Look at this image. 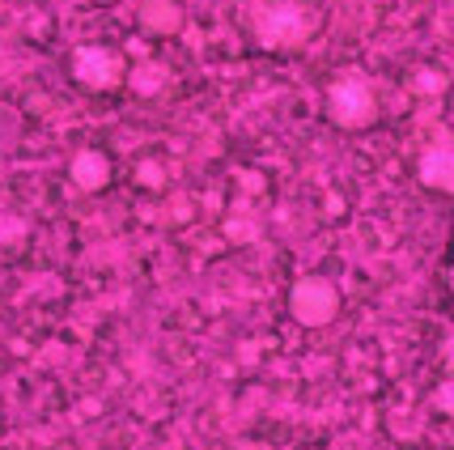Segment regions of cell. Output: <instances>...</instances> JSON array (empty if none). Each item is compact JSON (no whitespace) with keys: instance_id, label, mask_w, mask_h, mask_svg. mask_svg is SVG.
I'll return each mask as SVG.
<instances>
[{"instance_id":"6da1fadb","label":"cell","mask_w":454,"mask_h":450,"mask_svg":"<svg viewBox=\"0 0 454 450\" xmlns=\"http://www.w3.org/2000/svg\"><path fill=\"white\" fill-rule=\"evenodd\" d=\"M247 30H251L263 47H294V43L310 39L315 18H310V9H306L301 0H251Z\"/></svg>"},{"instance_id":"7a4b0ae2","label":"cell","mask_w":454,"mask_h":450,"mask_svg":"<svg viewBox=\"0 0 454 450\" xmlns=\"http://www.w3.org/2000/svg\"><path fill=\"white\" fill-rule=\"evenodd\" d=\"M73 77H77V85H85V90L106 94L111 85H123L132 73H128V59H123L119 47H106V43H85V47L73 51Z\"/></svg>"},{"instance_id":"3957f363","label":"cell","mask_w":454,"mask_h":450,"mask_svg":"<svg viewBox=\"0 0 454 450\" xmlns=\"http://www.w3.org/2000/svg\"><path fill=\"white\" fill-rule=\"evenodd\" d=\"M327 115L336 119L340 128H353V132L365 128V123H374V115H378L374 90H370L361 77L332 81V90H327Z\"/></svg>"},{"instance_id":"277c9868","label":"cell","mask_w":454,"mask_h":450,"mask_svg":"<svg viewBox=\"0 0 454 450\" xmlns=\"http://www.w3.org/2000/svg\"><path fill=\"white\" fill-rule=\"evenodd\" d=\"M289 311H294L297 323H306V328H323V323H332L340 311V294L332 280H323V276H301L294 285V294H289Z\"/></svg>"},{"instance_id":"5b68a950","label":"cell","mask_w":454,"mask_h":450,"mask_svg":"<svg viewBox=\"0 0 454 450\" xmlns=\"http://www.w3.org/2000/svg\"><path fill=\"white\" fill-rule=\"evenodd\" d=\"M140 26L149 35H175L178 26H183V9H178L175 0H145L140 4Z\"/></svg>"},{"instance_id":"8992f818","label":"cell","mask_w":454,"mask_h":450,"mask_svg":"<svg viewBox=\"0 0 454 450\" xmlns=\"http://www.w3.org/2000/svg\"><path fill=\"white\" fill-rule=\"evenodd\" d=\"M420 178L429 187H442V192H454V145H437L425 154L420 162Z\"/></svg>"},{"instance_id":"52a82bcc","label":"cell","mask_w":454,"mask_h":450,"mask_svg":"<svg viewBox=\"0 0 454 450\" xmlns=\"http://www.w3.org/2000/svg\"><path fill=\"white\" fill-rule=\"evenodd\" d=\"M106 175H111V162L102 154H94V149L73 157V178H77V187H85V192H98L102 183H106Z\"/></svg>"},{"instance_id":"ba28073f","label":"cell","mask_w":454,"mask_h":450,"mask_svg":"<svg viewBox=\"0 0 454 450\" xmlns=\"http://www.w3.org/2000/svg\"><path fill=\"white\" fill-rule=\"evenodd\" d=\"M90 4H119V0H90Z\"/></svg>"},{"instance_id":"9c48e42d","label":"cell","mask_w":454,"mask_h":450,"mask_svg":"<svg viewBox=\"0 0 454 450\" xmlns=\"http://www.w3.org/2000/svg\"><path fill=\"white\" fill-rule=\"evenodd\" d=\"M450 289H454V259H450Z\"/></svg>"}]
</instances>
